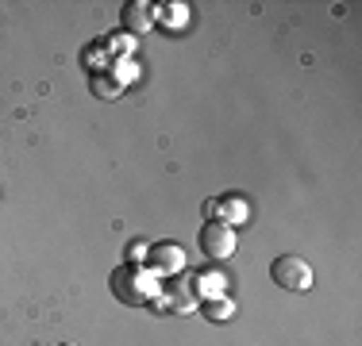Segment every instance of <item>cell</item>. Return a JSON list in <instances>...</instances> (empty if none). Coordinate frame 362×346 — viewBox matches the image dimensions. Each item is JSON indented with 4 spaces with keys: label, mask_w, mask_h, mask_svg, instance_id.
I'll return each mask as SVG.
<instances>
[{
    "label": "cell",
    "mask_w": 362,
    "mask_h": 346,
    "mask_svg": "<svg viewBox=\"0 0 362 346\" xmlns=\"http://www.w3.org/2000/svg\"><path fill=\"white\" fill-rule=\"evenodd\" d=\"M185 4H166V23H181V20H185Z\"/></svg>",
    "instance_id": "9a60e30c"
},
{
    "label": "cell",
    "mask_w": 362,
    "mask_h": 346,
    "mask_svg": "<svg viewBox=\"0 0 362 346\" xmlns=\"http://www.w3.org/2000/svg\"><path fill=\"white\" fill-rule=\"evenodd\" d=\"M146 254H151V246H146L143 239H135L132 246H127V266H139V262H146Z\"/></svg>",
    "instance_id": "5bb4252c"
},
{
    "label": "cell",
    "mask_w": 362,
    "mask_h": 346,
    "mask_svg": "<svg viewBox=\"0 0 362 346\" xmlns=\"http://www.w3.org/2000/svg\"><path fill=\"white\" fill-rule=\"evenodd\" d=\"M108 285H112V297L132 308L154 304L162 297V281L151 270H143V266H119V270H112Z\"/></svg>",
    "instance_id": "6da1fadb"
},
{
    "label": "cell",
    "mask_w": 362,
    "mask_h": 346,
    "mask_svg": "<svg viewBox=\"0 0 362 346\" xmlns=\"http://www.w3.org/2000/svg\"><path fill=\"white\" fill-rule=\"evenodd\" d=\"M247 220H251V204H247L243 196H235V193L223 196L220 201V223H228V227L235 231V227H243Z\"/></svg>",
    "instance_id": "52a82bcc"
},
{
    "label": "cell",
    "mask_w": 362,
    "mask_h": 346,
    "mask_svg": "<svg viewBox=\"0 0 362 346\" xmlns=\"http://www.w3.org/2000/svg\"><path fill=\"white\" fill-rule=\"evenodd\" d=\"M154 20H158V12H154L146 0H132V4L124 8V31L127 35H143L154 28Z\"/></svg>",
    "instance_id": "5b68a950"
},
{
    "label": "cell",
    "mask_w": 362,
    "mask_h": 346,
    "mask_svg": "<svg viewBox=\"0 0 362 346\" xmlns=\"http://www.w3.org/2000/svg\"><path fill=\"white\" fill-rule=\"evenodd\" d=\"M146 266H151L154 277H174L185 270V250L177 242H154L151 254H146Z\"/></svg>",
    "instance_id": "277c9868"
},
{
    "label": "cell",
    "mask_w": 362,
    "mask_h": 346,
    "mask_svg": "<svg viewBox=\"0 0 362 346\" xmlns=\"http://www.w3.org/2000/svg\"><path fill=\"white\" fill-rule=\"evenodd\" d=\"M193 292H197V297H204V300L228 297V277H223V273H212V270H204V273H197V277H193Z\"/></svg>",
    "instance_id": "ba28073f"
},
{
    "label": "cell",
    "mask_w": 362,
    "mask_h": 346,
    "mask_svg": "<svg viewBox=\"0 0 362 346\" xmlns=\"http://www.w3.org/2000/svg\"><path fill=\"white\" fill-rule=\"evenodd\" d=\"M204 215H209V223L220 220V201H204Z\"/></svg>",
    "instance_id": "2e32d148"
},
{
    "label": "cell",
    "mask_w": 362,
    "mask_h": 346,
    "mask_svg": "<svg viewBox=\"0 0 362 346\" xmlns=\"http://www.w3.org/2000/svg\"><path fill=\"white\" fill-rule=\"evenodd\" d=\"M204 316H209L212 323H228V319L235 316V300H231V297H216V300H204Z\"/></svg>",
    "instance_id": "30bf717a"
},
{
    "label": "cell",
    "mask_w": 362,
    "mask_h": 346,
    "mask_svg": "<svg viewBox=\"0 0 362 346\" xmlns=\"http://www.w3.org/2000/svg\"><path fill=\"white\" fill-rule=\"evenodd\" d=\"M105 50H108V58H132V50H135V35H127V31H119V35H108V42H105Z\"/></svg>",
    "instance_id": "8fae6325"
},
{
    "label": "cell",
    "mask_w": 362,
    "mask_h": 346,
    "mask_svg": "<svg viewBox=\"0 0 362 346\" xmlns=\"http://www.w3.org/2000/svg\"><path fill=\"white\" fill-rule=\"evenodd\" d=\"M270 277H274V285H281V289H289V292H308L313 289V266L305 262L300 254H281L278 262L270 266Z\"/></svg>",
    "instance_id": "7a4b0ae2"
},
{
    "label": "cell",
    "mask_w": 362,
    "mask_h": 346,
    "mask_svg": "<svg viewBox=\"0 0 362 346\" xmlns=\"http://www.w3.org/2000/svg\"><path fill=\"white\" fill-rule=\"evenodd\" d=\"M197 242H201V254L212 258V262H223V258L235 254V231L228 227V223L212 220L201 227V235H197Z\"/></svg>",
    "instance_id": "3957f363"
},
{
    "label": "cell",
    "mask_w": 362,
    "mask_h": 346,
    "mask_svg": "<svg viewBox=\"0 0 362 346\" xmlns=\"http://www.w3.org/2000/svg\"><path fill=\"white\" fill-rule=\"evenodd\" d=\"M62 346H77V342H62Z\"/></svg>",
    "instance_id": "e0dca14e"
},
{
    "label": "cell",
    "mask_w": 362,
    "mask_h": 346,
    "mask_svg": "<svg viewBox=\"0 0 362 346\" xmlns=\"http://www.w3.org/2000/svg\"><path fill=\"white\" fill-rule=\"evenodd\" d=\"M112 62V58H108V50L105 47H97V50H85V66H93V73H100V66H108Z\"/></svg>",
    "instance_id": "4fadbf2b"
},
{
    "label": "cell",
    "mask_w": 362,
    "mask_h": 346,
    "mask_svg": "<svg viewBox=\"0 0 362 346\" xmlns=\"http://www.w3.org/2000/svg\"><path fill=\"white\" fill-rule=\"evenodd\" d=\"M112 77H116L119 85H132L135 77H139V66H135L132 58H119V62H112Z\"/></svg>",
    "instance_id": "7c38bea8"
},
{
    "label": "cell",
    "mask_w": 362,
    "mask_h": 346,
    "mask_svg": "<svg viewBox=\"0 0 362 346\" xmlns=\"http://www.w3.org/2000/svg\"><path fill=\"white\" fill-rule=\"evenodd\" d=\"M93 93H97L100 100H116L119 93H124V85L112 77V69H100V73H93Z\"/></svg>",
    "instance_id": "9c48e42d"
},
{
    "label": "cell",
    "mask_w": 362,
    "mask_h": 346,
    "mask_svg": "<svg viewBox=\"0 0 362 346\" xmlns=\"http://www.w3.org/2000/svg\"><path fill=\"white\" fill-rule=\"evenodd\" d=\"M154 304H162V308H170V311H189V308L197 304V292H193V285H189V281L162 285V297L154 300Z\"/></svg>",
    "instance_id": "8992f818"
}]
</instances>
